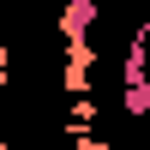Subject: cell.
Segmentation results:
<instances>
[{"instance_id":"cell-1","label":"cell","mask_w":150,"mask_h":150,"mask_svg":"<svg viewBox=\"0 0 150 150\" xmlns=\"http://www.w3.org/2000/svg\"><path fill=\"white\" fill-rule=\"evenodd\" d=\"M6 66H12V48H6V42H0V90H6V78H12V72H6Z\"/></svg>"},{"instance_id":"cell-2","label":"cell","mask_w":150,"mask_h":150,"mask_svg":"<svg viewBox=\"0 0 150 150\" xmlns=\"http://www.w3.org/2000/svg\"><path fill=\"white\" fill-rule=\"evenodd\" d=\"M66 150H108V144H96V138H72Z\"/></svg>"},{"instance_id":"cell-3","label":"cell","mask_w":150,"mask_h":150,"mask_svg":"<svg viewBox=\"0 0 150 150\" xmlns=\"http://www.w3.org/2000/svg\"><path fill=\"white\" fill-rule=\"evenodd\" d=\"M0 150H6V132H0Z\"/></svg>"}]
</instances>
